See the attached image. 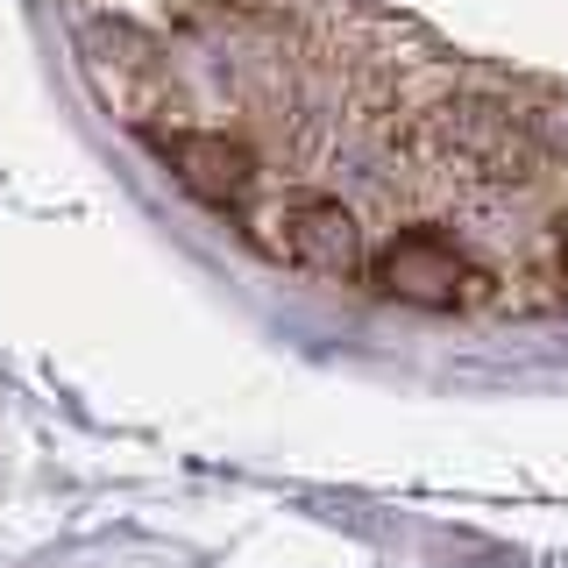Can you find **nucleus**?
I'll list each match as a JSON object with an SVG mask.
<instances>
[{"label":"nucleus","instance_id":"1","mask_svg":"<svg viewBox=\"0 0 568 568\" xmlns=\"http://www.w3.org/2000/svg\"><path fill=\"white\" fill-rule=\"evenodd\" d=\"M369 284L398 306H426V313H448V306H469L484 271H476L462 248L440 235V227H405L390 235L377 256H369Z\"/></svg>","mask_w":568,"mask_h":568},{"label":"nucleus","instance_id":"2","mask_svg":"<svg viewBox=\"0 0 568 568\" xmlns=\"http://www.w3.org/2000/svg\"><path fill=\"white\" fill-rule=\"evenodd\" d=\"M277 248L313 277H355L369 271V248H363V221L327 200V192H292L277 206Z\"/></svg>","mask_w":568,"mask_h":568},{"label":"nucleus","instance_id":"3","mask_svg":"<svg viewBox=\"0 0 568 568\" xmlns=\"http://www.w3.org/2000/svg\"><path fill=\"white\" fill-rule=\"evenodd\" d=\"M156 150H164V164L178 171V185L206 206H242L248 185H256V156H248V142H235V135L171 129V135H156Z\"/></svg>","mask_w":568,"mask_h":568}]
</instances>
